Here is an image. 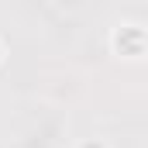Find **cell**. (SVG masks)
I'll return each mask as SVG.
<instances>
[{
  "label": "cell",
  "mask_w": 148,
  "mask_h": 148,
  "mask_svg": "<svg viewBox=\"0 0 148 148\" xmlns=\"http://www.w3.org/2000/svg\"><path fill=\"white\" fill-rule=\"evenodd\" d=\"M110 48L121 59H141L145 55V28L141 24H117L110 35Z\"/></svg>",
  "instance_id": "6da1fadb"
},
{
  "label": "cell",
  "mask_w": 148,
  "mask_h": 148,
  "mask_svg": "<svg viewBox=\"0 0 148 148\" xmlns=\"http://www.w3.org/2000/svg\"><path fill=\"white\" fill-rule=\"evenodd\" d=\"M79 148H110V145H107L103 138H83V141H79Z\"/></svg>",
  "instance_id": "7a4b0ae2"
},
{
  "label": "cell",
  "mask_w": 148,
  "mask_h": 148,
  "mask_svg": "<svg viewBox=\"0 0 148 148\" xmlns=\"http://www.w3.org/2000/svg\"><path fill=\"white\" fill-rule=\"evenodd\" d=\"M0 62H3V45H0Z\"/></svg>",
  "instance_id": "3957f363"
}]
</instances>
